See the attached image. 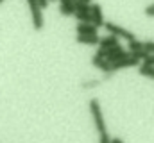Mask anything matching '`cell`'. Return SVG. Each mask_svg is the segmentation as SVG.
Segmentation results:
<instances>
[{
  "mask_svg": "<svg viewBox=\"0 0 154 143\" xmlns=\"http://www.w3.org/2000/svg\"><path fill=\"white\" fill-rule=\"evenodd\" d=\"M90 113L93 116V123L99 131V134L106 132V122H104V116H102V109H100V102L97 99H91L90 100Z\"/></svg>",
  "mask_w": 154,
  "mask_h": 143,
  "instance_id": "obj_1",
  "label": "cell"
},
{
  "mask_svg": "<svg viewBox=\"0 0 154 143\" xmlns=\"http://www.w3.org/2000/svg\"><path fill=\"white\" fill-rule=\"evenodd\" d=\"M27 5L31 9V16H32V25L36 31H41L45 25L43 14H41V5L38 4V0H27Z\"/></svg>",
  "mask_w": 154,
  "mask_h": 143,
  "instance_id": "obj_2",
  "label": "cell"
},
{
  "mask_svg": "<svg viewBox=\"0 0 154 143\" xmlns=\"http://www.w3.org/2000/svg\"><path fill=\"white\" fill-rule=\"evenodd\" d=\"M104 29H106L109 34H115V36H118L120 39H125V41H133V39H136L131 31H127V29L116 25V23H113V22H106V23H104Z\"/></svg>",
  "mask_w": 154,
  "mask_h": 143,
  "instance_id": "obj_3",
  "label": "cell"
},
{
  "mask_svg": "<svg viewBox=\"0 0 154 143\" xmlns=\"http://www.w3.org/2000/svg\"><path fill=\"white\" fill-rule=\"evenodd\" d=\"M91 65H93L95 68L102 70V72H113V65H111L104 56H100L99 52H95V54L91 56Z\"/></svg>",
  "mask_w": 154,
  "mask_h": 143,
  "instance_id": "obj_4",
  "label": "cell"
},
{
  "mask_svg": "<svg viewBox=\"0 0 154 143\" xmlns=\"http://www.w3.org/2000/svg\"><path fill=\"white\" fill-rule=\"evenodd\" d=\"M138 65H140V59L134 57V56H131V57H127V59H122V61L113 63V72L120 70V68H134V66H138Z\"/></svg>",
  "mask_w": 154,
  "mask_h": 143,
  "instance_id": "obj_5",
  "label": "cell"
},
{
  "mask_svg": "<svg viewBox=\"0 0 154 143\" xmlns=\"http://www.w3.org/2000/svg\"><path fill=\"white\" fill-rule=\"evenodd\" d=\"M59 13L63 16H74L75 14V0H59Z\"/></svg>",
  "mask_w": 154,
  "mask_h": 143,
  "instance_id": "obj_6",
  "label": "cell"
},
{
  "mask_svg": "<svg viewBox=\"0 0 154 143\" xmlns=\"http://www.w3.org/2000/svg\"><path fill=\"white\" fill-rule=\"evenodd\" d=\"M91 16H93V23L97 27H104V14H102V7L99 4H91Z\"/></svg>",
  "mask_w": 154,
  "mask_h": 143,
  "instance_id": "obj_7",
  "label": "cell"
},
{
  "mask_svg": "<svg viewBox=\"0 0 154 143\" xmlns=\"http://www.w3.org/2000/svg\"><path fill=\"white\" fill-rule=\"evenodd\" d=\"M118 45V36L115 34H109V36H104L100 38V43H99V48H104V50H109Z\"/></svg>",
  "mask_w": 154,
  "mask_h": 143,
  "instance_id": "obj_8",
  "label": "cell"
},
{
  "mask_svg": "<svg viewBox=\"0 0 154 143\" xmlns=\"http://www.w3.org/2000/svg\"><path fill=\"white\" fill-rule=\"evenodd\" d=\"M75 31H77V34H97L99 27L95 23H81L79 22L75 25Z\"/></svg>",
  "mask_w": 154,
  "mask_h": 143,
  "instance_id": "obj_9",
  "label": "cell"
},
{
  "mask_svg": "<svg viewBox=\"0 0 154 143\" xmlns=\"http://www.w3.org/2000/svg\"><path fill=\"white\" fill-rule=\"evenodd\" d=\"M77 43H82V45H99L100 38H99V34H77Z\"/></svg>",
  "mask_w": 154,
  "mask_h": 143,
  "instance_id": "obj_10",
  "label": "cell"
},
{
  "mask_svg": "<svg viewBox=\"0 0 154 143\" xmlns=\"http://www.w3.org/2000/svg\"><path fill=\"white\" fill-rule=\"evenodd\" d=\"M75 13H91V4L82 2V0H75Z\"/></svg>",
  "mask_w": 154,
  "mask_h": 143,
  "instance_id": "obj_11",
  "label": "cell"
},
{
  "mask_svg": "<svg viewBox=\"0 0 154 143\" xmlns=\"http://www.w3.org/2000/svg\"><path fill=\"white\" fill-rule=\"evenodd\" d=\"M74 16L77 18V22H81V23H93L91 13H75Z\"/></svg>",
  "mask_w": 154,
  "mask_h": 143,
  "instance_id": "obj_12",
  "label": "cell"
},
{
  "mask_svg": "<svg viewBox=\"0 0 154 143\" xmlns=\"http://www.w3.org/2000/svg\"><path fill=\"white\" fill-rule=\"evenodd\" d=\"M152 72H154V66L152 65H147V63L140 65V68H138V73H140V75L149 77V79H151V75H152Z\"/></svg>",
  "mask_w": 154,
  "mask_h": 143,
  "instance_id": "obj_13",
  "label": "cell"
},
{
  "mask_svg": "<svg viewBox=\"0 0 154 143\" xmlns=\"http://www.w3.org/2000/svg\"><path fill=\"white\" fill-rule=\"evenodd\" d=\"M136 50H143V41H138V39L129 41V52H136Z\"/></svg>",
  "mask_w": 154,
  "mask_h": 143,
  "instance_id": "obj_14",
  "label": "cell"
},
{
  "mask_svg": "<svg viewBox=\"0 0 154 143\" xmlns=\"http://www.w3.org/2000/svg\"><path fill=\"white\" fill-rule=\"evenodd\" d=\"M143 50L149 54H154V41H143Z\"/></svg>",
  "mask_w": 154,
  "mask_h": 143,
  "instance_id": "obj_15",
  "label": "cell"
},
{
  "mask_svg": "<svg viewBox=\"0 0 154 143\" xmlns=\"http://www.w3.org/2000/svg\"><path fill=\"white\" fill-rule=\"evenodd\" d=\"M99 84H100V81L93 79V81H86V82L82 84V88H95V86H99Z\"/></svg>",
  "mask_w": 154,
  "mask_h": 143,
  "instance_id": "obj_16",
  "label": "cell"
},
{
  "mask_svg": "<svg viewBox=\"0 0 154 143\" xmlns=\"http://www.w3.org/2000/svg\"><path fill=\"white\" fill-rule=\"evenodd\" d=\"M99 136H100V143H111V138L108 136V132H102Z\"/></svg>",
  "mask_w": 154,
  "mask_h": 143,
  "instance_id": "obj_17",
  "label": "cell"
},
{
  "mask_svg": "<svg viewBox=\"0 0 154 143\" xmlns=\"http://www.w3.org/2000/svg\"><path fill=\"white\" fill-rule=\"evenodd\" d=\"M145 14H147V16H154V4H151V5L145 7Z\"/></svg>",
  "mask_w": 154,
  "mask_h": 143,
  "instance_id": "obj_18",
  "label": "cell"
},
{
  "mask_svg": "<svg viewBox=\"0 0 154 143\" xmlns=\"http://www.w3.org/2000/svg\"><path fill=\"white\" fill-rule=\"evenodd\" d=\"M48 2H50V0H38V4L41 5V9H45V7L48 5Z\"/></svg>",
  "mask_w": 154,
  "mask_h": 143,
  "instance_id": "obj_19",
  "label": "cell"
},
{
  "mask_svg": "<svg viewBox=\"0 0 154 143\" xmlns=\"http://www.w3.org/2000/svg\"><path fill=\"white\" fill-rule=\"evenodd\" d=\"M111 143H124V140H120V138H113Z\"/></svg>",
  "mask_w": 154,
  "mask_h": 143,
  "instance_id": "obj_20",
  "label": "cell"
},
{
  "mask_svg": "<svg viewBox=\"0 0 154 143\" xmlns=\"http://www.w3.org/2000/svg\"><path fill=\"white\" fill-rule=\"evenodd\" d=\"M82 2H88V4H91V0H82Z\"/></svg>",
  "mask_w": 154,
  "mask_h": 143,
  "instance_id": "obj_21",
  "label": "cell"
},
{
  "mask_svg": "<svg viewBox=\"0 0 154 143\" xmlns=\"http://www.w3.org/2000/svg\"><path fill=\"white\" fill-rule=\"evenodd\" d=\"M151 79H154V72H152V75H151Z\"/></svg>",
  "mask_w": 154,
  "mask_h": 143,
  "instance_id": "obj_22",
  "label": "cell"
},
{
  "mask_svg": "<svg viewBox=\"0 0 154 143\" xmlns=\"http://www.w3.org/2000/svg\"><path fill=\"white\" fill-rule=\"evenodd\" d=\"M0 4H2V0H0Z\"/></svg>",
  "mask_w": 154,
  "mask_h": 143,
  "instance_id": "obj_23",
  "label": "cell"
}]
</instances>
